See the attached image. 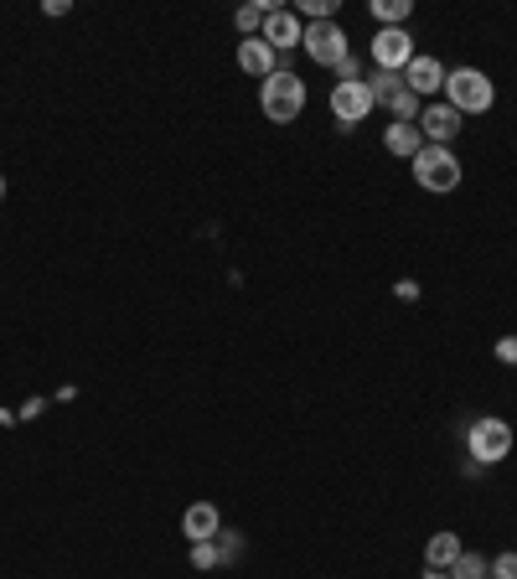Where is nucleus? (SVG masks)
<instances>
[{
	"mask_svg": "<svg viewBox=\"0 0 517 579\" xmlns=\"http://www.w3.org/2000/svg\"><path fill=\"white\" fill-rule=\"evenodd\" d=\"M460 161L450 146H425L419 156H414V181L425 187V192H456L460 187Z\"/></svg>",
	"mask_w": 517,
	"mask_h": 579,
	"instance_id": "20e7f679",
	"label": "nucleus"
},
{
	"mask_svg": "<svg viewBox=\"0 0 517 579\" xmlns=\"http://www.w3.org/2000/svg\"><path fill=\"white\" fill-rule=\"evenodd\" d=\"M259 109H265V119H275V124H296L300 114H306V83H300V73H269L265 83H259Z\"/></svg>",
	"mask_w": 517,
	"mask_h": 579,
	"instance_id": "f257e3e1",
	"label": "nucleus"
},
{
	"mask_svg": "<svg viewBox=\"0 0 517 579\" xmlns=\"http://www.w3.org/2000/svg\"><path fill=\"white\" fill-rule=\"evenodd\" d=\"M487 579H491V575H487Z\"/></svg>",
	"mask_w": 517,
	"mask_h": 579,
	"instance_id": "cd10ccee",
	"label": "nucleus"
},
{
	"mask_svg": "<svg viewBox=\"0 0 517 579\" xmlns=\"http://www.w3.org/2000/svg\"><path fill=\"white\" fill-rule=\"evenodd\" d=\"M419 579H450V575H445V569H425V575H419Z\"/></svg>",
	"mask_w": 517,
	"mask_h": 579,
	"instance_id": "a878e982",
	"label": "nucleus"
},
{
	"mask_svg": "<svg viewBox=\"0 0 517 579\" xmlns=\"http://www.w3.org/2000/svg\"><path fill=\"white\" fill-rule=\"evenodd\" d=\"M491 579H517V549L491 559Z\"/></svg>",
	"mask_w": 517,
	"mask_h": 579,
	"instance_id": "412c9836",
	"label": "nucleus"
},
{
	"mask_svg": "<svg viewBox=\"0 0 517 579\" xmlns=\"http://www.w3.org/2000/svg\"><path fill=\"white\" fill-rule=\"evenodd\" d=\"M372 62H378L384 73H404L414 62V37L404 27H378V37H372Z\"/></svg>",
	"mask_w": 517,
	"mask_h": 579,
	"instance_id": "0eeeda50",
	"label": "nucleus"
},
{
	"mask_svg": "<svg viewBox=\"0 0 517 579\" xmlns=\"http://www.w3.org/2000/svg\"><path fill=\"white\" fill-rule=\"evenodd\" d=\"M0 197H6V177H0Z\"/></svg>",
	"mask_w": 517,
	"mask_h": 579,
	"instance_id": "bb28decb",
	"label": "nucleus"
},
{
	"mask_svg": "<svg viewBox=\"0 0 517 579\" xmlns=\"http://www.w3.org/2000/svg\"><path fill=\"white\" fill-rule=\"evenodd\" d=\"M331 114H337L341 130H357V124L372 114L368 83H331Z\"/></svg>",
	"mask_w": 517,
	"mask_h": 579,
	"instance_id": "6e6552de",
	"label": "nucleus"
},
{
	"mask_svg": "<svg viewBox=\"0 0 517 579\" xmlns=\"http://www.w3.org/2000/svg\"><path fill=\"white\" fill-rule=\"evenodd\" d=\"M460 559V538L456 533H435L425 543V569H450Z\"/></svg>",
	"mask_w": 517,
	"mask_h": 579,
	"instance_id": "2eb2a0df",
	"label": "nucleus"
},
{
	"mask_svg": "<svg viewBox=\"0 0 517 579\" xmlns=\"http://www.w3.org/2000/svg\"><path fill=\"white\" fill-rule=\"evenodd\" d=\"M362 83H368L372 104H388V109H394V119H399V124H414V119H419V109H425V99H419V93H409L404 73H384V68H378V73H372V78H362Z\"/></svg>",
	"mask_w": 517,
	"mask_h": 579,
	"instance_id": "39448f33",
	"label": "nucleus"
},
{
	"mask_svg": "<svg viewBox=\"0 0 517 579\" xmlns=\"http://www.w3.org/2000/svg\"><path fill=\"white\" fill-rule=\"evenodd\" d=\"M368 11H372V21H378V27H404L414 6H409V0H372Z\"/></svg>",
	"mask_w": 517,
	"mask_h": 579,
	"instance_id": "a211bd4d",
	"label": "nucleus"
},
{
	"mask_svg": "<svg viewBox=\"0 0 517 579\" xmlns=\"http://www.w3.org/2000/svg\"><path fill=\"white\" fill-rule=\"evenodd\" d=\"M404 83H409V93H419V99L445 93V62L429 58V52H414V62L404 68Z\"/></svg>",
	"mask_w": 517,
	"mask_h": 579,
	"instance_id": "9d476101",
	"label": "nucleus"
},
{
	"mask_svg": "<svg viewBox=\"0 0 517 579\" xmlns=\"http://www.w3.org/2000/svg\"><path fill=\"white\" fill-rule=\"evenodd\" d=\"M414 124H419V134H425V146H450V140L466 130V114H456L450 104H425Z\"/></svg>",
	"mask_w": 517,
	"mask_h": 579,
	"instance_id": "1a4fd4ad",
	"label": "nucleus"
},
{
	"mask_svg": "<svg viewBox=\"0 0 517 579\" xmlns=\"http://www.w3.org/2000/svg\"><path fill=\"white\" fill-rule=\"evenodd\" d=\"M269 11H275V0H249V6L233 16L238 31H243V37H259V31H265V21H269Z\"/></svg>",
	"mask_w": 517,
	"mask_h": 579,
	"instance_id": "dca6fc26",
	"label": "nucleus"
},
{
	"mask_svg": "<svg viewBox=\"0 0 517 579\" xmlns=\"http://www.w3.org/2000/svg\"><path fill=\"white\" fill-rule=\"evenodd\" d=\"M238 549H243V543H238V533H222V549H218V559H222V565H228V559H238Z\"/></svg>",
	"mask_w": 517,
	"mask_h": 579,
	"instance_id": "5701e85b",
	"label": "nucleus"
},
{
	"mask_svg": "<svg viewBox=\"0 0 517 579\" xmlns=\"http://www.w3.org/2000/svg\"><path fill=\"white\" fill-rule=\"evenodd\" d=\"M466 450H471L476 466H497L513 456V425L497 415H481L471 419V430H466Z\"/></svg>",
	"mask_w": 517,
	"mask_h": 579,
	"instance_id": "7ed1b4c3",
	"label": "nucleus"
},
{
	"mask_svg": "<svg viewBox=\"0 0 517 579\" xmlns=\"http://www.w3.org/2000/svg\"><path fill=\"white\" fill-rule=\"evenodd\" d=\"M238 68H243L249 78H259V83H265L269 73H280V52H275V47H269L265 37H243V42H238Z\"/></svg>",
	"mask_w": 517,
	"mask_h": 579,
	"instance_id": "9b49d317",
	"label": "nucleus"
},
{
	"mask_svg": "<svg viewBox=\"0 0 517 579\" xmlns=\"http://www.w3.org/2000/svg\"><path fill=\"white\" fill-rule=\"evenodd\" d=\"M491 357H497L503 368H513V362H517V337H503V342L491 347Z\"/></svg>",
	"mask_w": 517,
	"mask_h": 579,
	"instance_id": "4be33fe9",
	"label": "nucleus"
},
{
	"mask_svg": "<svg viewBox=\"0 0 517 579\" xmlns=\"http://www.w3.org/2000/svg\"><path fill=\"white\" fill-rule=\"evenodd\" d=\"M68 11H73L68 0H42V16H68Z\"/></svg>",
	"mask_w": 517,
	"mask_h": 579,
	"instance_id": "b1692460",
	"label": "nucleus"
},
{
	"mask_svg": "<svg viewBox=\"0 0 517 579\" xmlns=\"http://www.w3.org/2000/svg\"><path fill=\"white\" fill-rule=\"evenodd\" d=\"M399 300H419V284H414V280H399Z\"/></svg>",
	"mask_w": 517,
	"mask_h": 579,
	"instance_id": "393cba45",
	"label": "nucleus"
},
{
	"mask_svg": "<svg viewBox=\"0 0 517 579\" xmlns=\"http://www.w3.org/2000/svg\"><path fill=\"white\" fill-rule=\"evenodd\" d=\"M222 565V559H218V538H212V543H192V569H202V575H207V569H218Z\"/></svg>",
	"mask_w": 517,
	"mask_h": 579,
	"instance_id": "aec40b11",
	"label": "nucleus"
},
{
	"mask_svg": "<svg viewBox=\"0 0 517 579\" xmlns=\"http://www.w3.org/2000/svg\"><path fill=\"white\" fill-rule=\"evenodd\" d=\"M296 16H310V21H337V0H300Z\"/></svg>",
	"mask_w": 517,
	"mask_h": 579,
	"instance_id": "6ab92c4d",
	"label": "nucleus"
},
{
	"mask_svg": "<svg viewBox=\"0 0 517 579\" xmlns=\"http://www.w3.org/2000/svg\"><path fill=\"white\" fill-rule=\"evenodd\" d=\"M445 104L456 114H487L497 104V89L481 68H456V73H445Z\"/></svg>",
	"mask_w": 517,
	"mask_h": 579,
	"instance_id": "f03ea898",
	"label": "nucleus"
},
{
	"mask_svg": "<svg viewBox=\"0 0 517 579\" xmlns=\"http://www.w3.org/2000/svg\"><path fill=\"white\" fill-rule=\"evenodd\" d=\"M300 47H306V58L316 62V68H341V62L352 58V52H347V31H341V21H310Z\"/></svg>",
	"mask_w": 517,
	"mask_h": 579,
	"instance_id": "423d86ee",
	"label": "nucleus"
},
{
	"mask_svg": "<svg viewBox=\"0 0 517 579\" xmlns=\"http://www.w3.org/2000/svg\"><path fill=\"white\" fill-rule=\"evenodd\" d=\"M275 52H290V47H300V37H306V27H300V16L296 11H285V6H275L265 21V31H259Z\"/></svg>",
	"mask_w": 517,
	"mask_h": 579,
	"instance_id": "f8f14e48",
	"label": "nucleus"
},
{
	"mask_svg": "<svg viewBox=\"0 0 517 579\" xmlns=\"http://www.w3.org/2000/svg\"><path fill=\"white\" fill-rule=\"evenodd\" d=\"M384 146H388V156H399V161H414L419 150H425V134H419V124H388V134H384Z\"/></svg>",
	"mask_w": 517,
	"mask_h": 579,
	"instance_id": "4468645a",
	"label": "nucleus"
},
{
	"mask_svg": "<svg viewBox=\"0 0 517 579\" xmlns=\"http://www.w3.org/2000/svg\"><path fill=\"white\" fill-rule=\"evenodd\" d=\"M445 575H450V579H487V575H491V559H487V553L460 549V559L445 569Z\"/></svg>",
	"mask_w": 517,
	"mask_h": 579,
	"instance_id": "f3484780",
	"label": "nucleus"
},
{
	"mask_svg": "<svg viewBox=\"0 0 517 579\" xmlns=\"http://www.w3.org/2000/svg\"><path fill=\"white\" fill-rule=\"evenodd\" d=\"M181 533L192 538V543H212V538L222 533V512L212 502H192L181 512Z\"/></svg>",
	"mask_w": 517,
	"mask_h": 579,
	"instance_id": "ddd939ff",
	"label": "nucleus"
}]
</instances>
